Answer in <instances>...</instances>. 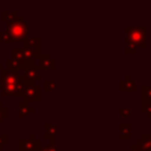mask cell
<instances>
[{"label":"cell","instance_id":"10","mask_svg":"<svg viewBox=\"0 0 151 151\" xmlns=\"http://www.w3.org/2000/svg\"><path fill=\"white\" fill-rule=\"evenodd\" d=\"M34 112V107H32L27 101L21 100L18 103V118L22 119L25 117L31 116Z\"/></svg>","mask_w":151,"mask_h":151},{"label":"cell","instance_id":"26","mask_svg":"<svg viewBox=\"0 0 151 151\" xmlns=\"http://www.w3.org/2000/svg\"><path fill=\"white\" fill-rule=\"evenodd\" d=\"M126 151H139V150H138V147L136 146V144H132V145L130 146V149L126 150Z\"/></svg>","mask_w":151,"mask_h":151},{"label":"cell","instance_id":"12","mask_svg":"<svg viewBox=\"0 0 151 151\" xmlns=\"http://www.w3.org/2000/svg\"><path fill=\"white\" fill-rule=\"evenodd\" d=\"M136 146L139 151H151V144L149 142V134L143 133L140 138L136 142Z\"/></svg>","mask_w":151,"mask_h":151},{"label":"cell","instance_id":"17","mask_svg":"<svg viewBox=\"0 0 151 151\" xmlns=\"http://www.w3.org/2000/svg\"><path fill=\"white\" fill-rule=\"evenodd\" d=\"M12 53H13V59H19V60H27V59H26V57H25V53H24V50H22V47H21V48H13Z\"/></svg>","mask_w":151,"mask_h":151},{"label":"cell","instance_id":"5","mask_svg":"<svg viewBox=\"0 0 151 151\" xmlns=\"http://www.w3.org/2000/svg\"><path fill=\"white\" fill-rule=\"evenodd\" d=\"M22 97H24V100L27 101L28 104L38 103L40 100V87L32 83H25Z\"/></svg>","mask_w":151,"mask_h":151},{"label":"cell","instance_id":"1","mask_svg":"<svg viewBox=\"0 0 151 151\" xmlns=\"http://www.w3.org/2000/svg\"><path fill=\"white\" fill-rule=\"evenodd\" d=\"M1 94L4 97H22L25 83L21 80L20 74L15 71L2 70L1 71Z\"/></svg>","mask_w":151,"mask_h":151},{"label":"cell","instance_id":"21","mask_svg":"<svg viewBox=\"0 0 151 151\" xmlns=\"http://www.w3.org/2000/svg\"><path fill=\"white\" fill-rule=\"evenodd\" d=\"M8 110H7V107H5L4 105H2V103L0 101V123L4 120V119H6L7 117H8Z\"/></svg>","mask_w":151,"mask_h":151},{"label":"cell","instance_id":"18","mask_svg":"<svg viewBox=\"0 0 151 151\" xmlns=\"http://www.w3.org/2000/svg\"><path fill=\"white\" fill-rule=\"evenodd\" d=\"M12 42H14V41L7 31L0 32V44H12Z\"/></svg>","mask_w":151,"mask_h":151},{"label":"cell","instance_id":"19","mask_svg":"<svg viewBox=\"0 0 151 151\" xmlns=\"http://www.w3.org/2000/svg\"><path fill=\"white\" fill-rule=\"evenodd\" d=\"M55 87H57V84L54 80H45V91L52 92L55 90Z\"/></svg>","mask_w":151,"mask_h":151},{"label":"cell","instance_id":"4","mask_svg":"<svg viewBox=\"0 0 151 151\" xmlns=\"http://www.w3.org/2000/svg\"><path fill=\"white\" fill-rule=\"evenodd\" d=\"M24 44H25V47H22V50H24V53H25V57L27 60L34 61L37 58L40 57L38 38H29Z\"/></svg>","mask_w":151,"mask_h":151},{"label":"cell","instance_id":"8","mask_svg":"<svg viewBox=\"0 0 151 151\" xmlns=\"http://www.w3.org/2000/svg\"><path fill=\"white\" fill-rule=\"evenodd\" d=\"M37 67H38V70H45V71L55 70L57 68V61L54 58L51 57V54L44 53V54H40L39 63L37 65Z\"/></svg>","mask_w":151,"mask_h":151},{"label":"cell","instance_id":"29","mask_svg":"<svg viewBox=\"0 0 151 151\" xmlns=\"http://www.w3.org/2000/svg\"><path fill=\"white\" fill-rule=\"evenodd\" d=\"M0 71H2V66H1V61H0Z\"/></svg>","mask_w":151,"mask_h":151},{"label":"cell","instance_id":"14","mask_svg":"<svg viewBox=\"0 0 151 151\" xmlns=\"http://www.w3.org/2000/svg\"><path fill=\"white\" fill-rule=\"evenodd\" d=\"M119 138L122 140L131 139V124H120L119 125Z\"/></svg>","mask_w":151,"mask_h":151},{"label":"cell","instance_id":"23","mask_svg":"<svg viewBox=\"0 0 151 151\" xmlns=\"http://www.w3.org/2000/svg\"><path fill=\"white\" fill-rule=\"evenodd\" d=\"M142 111L146 114V117H147V118H150V119H151V100H150L145 106H143V107H142Z\"/></svg>","mask_w":151,"mask_h":151},{"label":"cell","instance_id":"16","mask_svg":"<svg viewBox=\"0 0 151 151\" xmlns=\"http://www.w3.org/2000/svg\"><path fill=\"white\" fill-rule=\"evenodd\" d=\"M151 100V86L142 87V107L145 106Z\"/></svg>","mask_w":151,"mask_h":151},{"label":"cell","instance_id":"6","mask_svg":"<svg viewBox=\"0 0 151 151\" xmlns=\"http://www.w3.org/2000/svg\"><path fill=\"white\" fill-rule=\"evenodd\" d=\"M40 143L34 139L33 134H29L27 139H20L18 142V151H39Z\"/></svg>","mask_w":151,"mask_h":151},{"label":"cell","instance_id":"24","mask_svg":"<svg viewBox=\"0 0 151 151\" xmlns=\"http://www.w3.org/2000/svg\"><path fill=\"white\" fill-rule=\"evenodd\" d=\"M39 151H57V149H55V145L48 144V145L40 146V150H39Z\"/></svg>","mask_w":151,"mask_h":151},{"label":"cell","instance_id":"2","mask_svg":"<svg viewBox=\"0 0 151 151\" xmlns=\"http://www.w3.org/2000/svg\"><path fill=\"white\" fill-rule=\"evenodd\" d=\"M7 32L9 33L14 42H25L28 39V24L24 20L22 17H19L17 20L8 24Z\"/></svg>","mask_w":151,"mask_h":151},{"label":"cell","instance_id":"25","mask_svg":"<svg viewBox=\"0 0 151 151\" xmlns=\"http://www.w3.org/2000/svg\"><path fill=\"white\" fill-rule=\"evenodd\" d=\"M7 138H8L7 134H0V150H1L5 145H7Z\"/></svg>","mask_w":151,"mask_h":151},{"label":"cell","instance_id":"3","mask_svg":"<svg viewBox=\"0 0 151 151\" xmlns=\"http://www.w3.org/2000/svg\"><path fill=\"white\" fill-rule=\"evenodd\" d=\"M126 41L132 42L137 47L146 48L147 47V28L142 27H126Z\"/></svg>","mask_w":151,"mask_h":151},{"label":"cell","instance_id":"15","mask_svg":"<svg viewBox=\"0 0 151 151\" xmlns=\"http://www.w3.org/2000/svg\"><path fill=\"white\" fill-rule=\"evenodd\" d=\"M19 17H20V15H19L18 11H11V12L4 11V12H2V21L7 22V24L13 22V21L17 20Z\"/></svg>","mask_w":151,"mask_h":151},{"label":"cell","instance_id":"20","mask_svg":"<svg viewBox=\"0 0 151 151\" xmlns=\"http://www.w3.org/2000/svg\"><path fill=\"white\" fill-rule=\"evenodd\" d=\"M125 52H126L127 54H134V53L137 52V46L133 45V44L130 42V41H126V50H125Z\"/></svg>","mask_w":151,"mask_h":151},{"label":"cell","instance_id":"28","mask_svg":"<svg viewBox=\"0 0 151 151\" xmlns=\"http://www.w3.org/2000/svg\"><path fill=\"white\" fill-rule=\"evenodd\" d=\"M2 90V84H1V81H0V91Z\"/></svg>","mask_w":151,"mask_h":151},{"label":"cell","instance_id":"13","mask_svg":"<svg viewBox=\"0 0 151 151\" xmlns=\"http://www.w3.org/2000/svg\"><path fill=\"white\" fill-rule=\"evenodd\" d=\"M45 138L51 142L52 145H55V136H57V126L54 124H46L45 125Z\"/></svg>","mask_w":151,"mask_h":151},{"label":"cell","instance_id":"22","mask_svg":"<svg viewBox=\"0 0 151 151\" xmlns=\"http://www.w3.org/2000/svg\"><path fill=\"white\" fill-rule=\"evenodd\" d=\"M120 117L123 118H130L131 117V107H120Z\"/></svg>","mask_w":151,"mask_h":151},{"label":"cell","instance_id":"27","mask_svg":"<svg viewBox=\"0 0 151 151\" xmlns=\"http://www.w3.org/2000/svg\"><path fill=\"white\" fill-rule=\"evenodd\" d=\"M149 142H150V144H151V133L149 134Z\"/></svg>","mask_w":151,"mask_h":151},{"label":"cell","instance_id":"7","mask_svg":"<svg viewBox=\"0 0 151 151\" xmlns=\"http://www.w3.org/2000/svg\"><path fill=\"white\" fill-rule=\"evenodd\" d=\"M34 65H35L34 61H31V60H19V59H13V58L7 60V70L15 71V72L20 70L26 71L27 68H31Z\"/></svg>","mask_w":151,"mask_h":151},{"label":"cell","instance_id":"9","mask_svg":"<svg viewBox=\"0 0 151 151\" xmlns=\"http://www.w3.org/2000/svg\"><path fill=\"white\" fill-rule=\"evenodd\" d=\"M20 78L24 83H32V84H34V81L39 80L40 76H39V71H38L37 65L24 71V76H20Z\"/></svg>","mask_w":151,"mask_h":151},{"label":"cell","instance_id":"11","mask_svg":"<svg viewBox=\"0 0 151 151\" xmlns=\"http://www.w3.org/2000/svg\"><path fill=\"white\" fill-rule=\"evenodd\" d=\"M119 88L122 92H133L136 91L137 86H136V83L132 80V78L130 76H126L124 80H120Z\"/></svg>","mask_w":151,"mask_h":151}]
</instances>
